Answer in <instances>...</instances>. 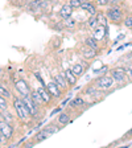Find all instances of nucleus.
Here are the masks:
<instances>
[{"instance_id":"f257e3e1","label":"nucleus","mask_w":132,"mask_h":148,"mask_svg":"<svg viewBox=\"0 0 132 148\" xmlns=\"http://www.w3.org/2000/svg\"><path fill=\"white\" fill-rule=\"evenodd\" d=\"M11 101H12V108L15 111L16 118H17L18 122L23 124L31 123V120L33 119V116H32L28 106L25 105V102L21 99V97H13Z\"/></svg>"},{"instance_id":"f03ea898","label":"nucleus","mask_w":132,"mask_h":148,"mask_svg":"<svg viewBox=\"0 0 132 148\" xmlns=\"http://www.w3.org/2000/svg\"><path fill=\"white\" fill-rule=\"evenodd\" d=\"M92 83L98 87L101 91H103L106 95H108L110 92L115 91L118 89V85L115 82V79L112 78L110 73L102 74V75H96V78L92 81Z\"/></svg>"},{"instance_id":"7ed1b4c3","label":"nucleus","mask_w":132,"mask_h":148,"mask_svg":"<svg viewBox=\"0 0 132 148\" xmlns=\"http://www.w3.org/2000/svg\"><path fill=\"white\" fill-rule=\"evenodd\" d=\"M105 13H106V16H107V18H108V23L115 24V25L122 24L124 16L127 15L126 9L120 5V4H116V5H110L105 11Z\"/></svg>"},{"instance_id":"20e7f679","label":"nucleus","mask_w":132,"mask_h":148,"mask_svg":"<svg viewBox=\"0 0 132 148\" xmlns=\"http://www.w3.org/2000/svg\"><path fill=\"white\" fill-rule=\"evenodd\" d=\"M108 73L112 75V78L115 79L118 85V89L119 87H124L127 86L131 81H129L128 75H127V71H126V68L124 66H114V68H111Z\"/></svg>"},{"instance_id":"39448f33","label":"nucleus","mask_w":132,"mask_h":148,"mask_svg":"<svg viewBox=\"0 0 132 148\" xmlns=\"http://www.w3.org/2000/svg\"><path fill=\"white\" fill-rule=\"evenodd\" d=\"M92 105H94V103L86 102V99H85L83 95H77V97H73V98H71V101L69 102L68 106H69V108H71L73 111H77L78 114H81V112H83L89 106H92Z\"/></svg>"},{"instance_id":"423d86ee","label":"nucleus","mask_w":132,"mask_h":148,"mask_svg":"<svg viewBox=\"0 0 132 148\" xmlns=\"http://www.w3.org/2000/svg\"><path fill=\"white\" fill-rule=\"evenodd\" d=\"M13 86H15L16 91H17L18 97H27L31 94V85L25 78L18 77L13 81Z\"/></svg>"},{"instance_id":"0eeeda50","label":"nucleus","mask_w":132,"mask_h":148,"mask_svg":"<svg viewBox=\"0 0 132 148\" xmlns=\"http://www.w3.org/2000/svg\"><path fill=\"white\" fill-rule=\"evenodd\" d=\"M0 132L3 134L7 139H8V142H11L15 136V128H13V124L7 122L4 119H0Z\"/></svg>"},{"instance_id":"6e6552de","label":"nucleus","mask_w":132,"mask_h":148,"mask_svg":"<svg viewBox=\"0 0 132 148\" xmlns=\"http://www.w3.org/2000/svg\"><path fill=\"white\" fill-rule=\"evenodd\" d=\"M46 89H48V91L52 94V97H53V99H54V101H60V99L64 97V92L65 91L53 79H50L49 82L46 83Z\"/></svg>"},{"instance_id":"1a4fd4ad","label":"nucleus","mask_w":132,"mask_h":148,"mask_svg":"<svg viewBox=\"0 0 132 148\" xmlns=\"http://www.w3.org/2000/svg\"><path fill=\"white\" fill-rule=\"evenodd\" d=\"M71 112H73V110L69 108V107H68V110H62L61 112L58 114V116H57L55 122H57L60 126H62V127L68 126L69 123L73 122V115H71Z\"/></svg>"},{"instance_id":"9d476101","label":"nucleus","mask_w":132,"mask_h":148,"mask_svg":"<svg viewBox=\"0 0 132 148\" xmlns=\"http://www.w3.org/2000/svg\"><path fill=\"white\" fill-rule=\"evenodd\" d=\"M52 79L54 81V82L57 83V85H58V86L61 87V89L64 90L65 92L70 90V87H69L68 82H66V79H65L64 71H55V73H53V74H52Z\"/></svg>"},{"instance_id":"9b49d317","label":"nucleus","mask_w":132,"mask_h":148,"mask_svg":"<svg viewBox=\"0 0 132 148\" xmlns=\"http://www.w3.org/2000/svg\"><path fill=\"white\" fill-rule=\"evenodd\" d=\"M98 8L99 7L95 4L94 0H87V1L82 3V5H81V9H82L83 12H86L89 16H95L99 11Z\"/></svg>"},{"instance_id":"f8f14e48","label":"nucleus","mask_w":132,"mask_h":148,"mask_svg":"<svg viewBox=\"0 0 132 148\" xmlns=\"http://www.w3.org/2000/svg\"><path fill=\"white\" fill-rule=\"evenodd\" d=\"M81 56L83 57V60L85 61H92V60H95L96 57H98V52L94 49H91V48H89V46H86L85 44L82 45V48H81Z\"/></svg>"},{"instance_id":"ddd939ff","label":"nucleus","mask_w":132,"mask_h":148,"mask_svg":"<svg viewBox=\"0 0 132 148\" xmlns=\"http://www.w3.org/2000/svg\"><path fill=\"white\" fill-rule=\"evenodd\" d=\"M87 68H89V65L85 64V61H82V62L78 61V62H75V64L71 65L70 69H71V71H73V73L75 74L78 78H81V77H83V75H85Z\"/></svg>"},{"instance_id":"4468645a","label":"nucleus","mask_w":132,"mask_h":148,"mask_svg":"<svg viewBox=\"0 0 132 148\" xmlns=\"http://www.w3.org/2000/svg\"><path fill=\"white\" fill-rule=\"evenodd\" d=\"M73 13H74V8L69 4V1H65L58 11V16L62 20H64V18H68V17H71Z\"/></svg>"},{"instance_id":"2eb2a0df","label":"nucleus","mask_w":132,"mask_h":148,"mask_svg":"<svg viewBox=\"0 0 132 148\" xmlns=\"http://www.w3.org/2000/svg\"><path fill=\"white\" fill-rule=\"evenodd\" d=\"M83 44L86 46H89V48H91V49L96 50V52L99 53V50H101V46H99V40L96 38L95 36H90V34H87L85 38H83Z\"/></svg>"},{"instance_id":"dca6fc26","label":"nucleus","mask_w":132,"mask_h":148,"mask_svg":"<svg viewBox=\"0 0 132 148\" xmlns=\"http://www.w3.org/2000/svg\"><path fill=\"white\" fill-rule=\"evenodd\" d=\"M64 75H65V79H66V82H68V85H69L70 89H73V87L78 83V79H79V78L71 71V69H66V70H64Z\"/></svg>"},{"instance_id":"f3484780","label":"nucleus","mask_w":132,"mask_h":148,"mask_svg":"<svg viewBox=\"0 0 132 148\" xmlns=\"http://www.w3.org/2000/svg\"><path fill=\"white\" fill-rule=\"evenodd\" d=\"M37 89V91L41 94V97H42V99H44V102L46 103V106H49L52 102H54V99H53V97H52V94H50L49 91H48V89H46V86H38V87H36Z\"/></svg>"},{"instance_id":"a211bd4d","label":"nucleus","mask_w":132,"mask_h":148,"mask_svg":"<svg viewBox=\"0 0 132 148\" xmlns=\"http://www.w3.org/2000/svg\"><path fill=\"white\" fill-rule=\"evenodd\" d=\"M31 98H32V101L36 103L38 107H41V108H44V107H46V103L44 102V99H42V97H41V94L38 91H37V89H32L31 90Z\"/></svg>"},{"instance_id":"6ab92c4d","label":"nucleus","mask_w":132,"mask_h":148,"mask_svg":"<svg viewBox=\"0 0 132 148\" xmlns=\"http://www.w3.org/2000/svg\"><path fill=\"white\" fill-rule=\"evenodd\" d=\"M50 138V135L48 132H46L44 128H40L38 131H37L36 134H34V136L32 139L34 140V143L36 144H40V143H42V142H45L46 139H49Z\"/></svg>"},{"instance_id":"aec40b11","label":"nucleus","mask_w":132,"mask_h":148,"mask_svg":"<svg viewBox=\"0 0 132 148\" xmlns=\"http://www.w3.org/2000/svg\"><path fill=\"white\" fill-rule=\"evenodd\" d=\"M42 128L45 130V131H46L48 134H49L50 136H52V135H54V134H57L58 131H61V130L64 128V127L60 126V124L54 120V122H52V123H49V124H46V126H44Z\"/></svg>"},{"instance_id":"412c9836","label":"nucleus","mask_w":132,"mask_h":148,"mask_svg":"<svg viewBox=\"0 0 132 148\" xmlns=\"http://www.w3.org/2000/svg\"><path fill=\"white\" fill-rule=\"evenodd\" d=\"M0 95L9 99V101L13 98V94H12V91H11V89H9L7 85H4V82H1V81H0Z\"/></svg>"},{"instance_id":"4be33fe9","label":"nucleus","mask_w":132,"mask_h":148,"mask_svg":"<svg viewBox=\"0 0 132 148\" xmlns=\"http://www.w3.org/2000/svg\"><path fill=\"white\" fill-rule=\"evenodd\" d=\"M0 116H1V119H4V120H7V122H9V123H15V120L17 119L16 118V114H12L11 111H9V108L8 110H1L0 111Z\"/></svg>"},{"instance_id":"5701e85b","label":"nucleus","mask_w":132,"mask_h":148,"mask_svg":"<svg viewBox=\"0 0 132 148\" xmlns=\"http://www.w3.org/2000/svg\"><path fill=\"white\" fill-rule=\"evenodd\" d=\"M62 23H64L65 29H75V28H77V25H78L77 20H74L73 17L64 18V20H62Z\"/></svg>"},{"instance_id":"b1692460","label":"nucleus","mask_w":132,"mask_h":148,"mask_svg":"<svg viewBox=\"0 0 132 148\" xmlns=\"http://www.w3.org/2000/svg\"><path fill=\"white\" fill-rule=\"evenodd\" d=\"M122 25H123L124 28H127V29H131L132 31V13H127V15L124 16L123 21H122Z\"/></svg>"},{"instance_id":"393cba45","label":"nucleus","mask_w":132,"mask_h":148,"mask_svg":"<svg viewBox=\"0 0 132 148\" xmlns=\"http://www.w3.org/2000/svg\"><path fill=\"white\" fill-rule=\"evenodd\" d=\"M86 24H87V27H89L90 29H92V31H94V29L98 27V18H96V15L95 16H89Z\"/></svg>"},{"instance_id":"a878e982","label":"nucleus","mask_w":132,"mask_h":148,"mask_svg":"<svg viewBox=\"0 0 132 148\" xmlns=\"http://www.w3.org/2000/svg\"><path fill=\"white\" fill-rule=\"evenodd\" d=\"M11 107V105H9V99L4 98V97L0 95V111L1 110H8V108Z\"/></svg>"},{"instance_id":"bb28decb","label":"nucleus","mask_w":132,"mask_h":148,"mask_svg":"<svg viewBox=\"0 0 132 148\" xmlns=\"http://www.w3.org/2000/svg\"><path fill=\"white\" fill-rule=\"evenodd\" d=\"M69 4H70L74 9H81L82 1H81V0H69Z\"/></svg>"},{"instance_id":"cd10ccee","label":"nucleus","mask_w":132,"mask_h":148,"mask_svg":"<svg viewBox=\"0 0 132 148\" xmlns=\"http://www.w3.org/2000/svg\"><path fill=\"white\" fill-rule=\"evenodd\" d=\"M110 71V68H108V65H103L99 70H96L95 71V74L96 75H102V74H106V73H108Z\"/></svg>"},{"instance_id":"c85d7f7f","label":"nucleus","mask_w":132,"mask_h":148,"mask_svg":"<svg viewBox=\"0 0 132 148\" xmlns=\"http://www.w3.org/2000/svg\"><path fill=\"white\" fill-rule=\"evenodd\" d=\"M53 40L55 41V42H53V50H57L61 46V44H62V38L61 37H54Z\"/></svg>"},{"instance_id":"c756f323","label":"nucleus","mask_w":132,"mask_h":148,"mask_svg":"<svg viewBox=\"0 0 132 148\" xmlns=\"http://www.w3.org/2000/svg\"><path fill=\"white\" fill-rule=\"evenodd\" d=\"M95 4L101 8V7H108L110 5V0H94Z\"/></svg>"},{"instance_id":"7c9ffc66","label":"nucleus","mask_w":132,"mask_h":148,"mask_svg":"<svg viewBox=\"0 0 132 148\" xmlns=\"http://www.w3.org/2000/svg\"><path fill=\"white\" fill-rule=\"evenodd\" d=\"M124 68H126V71H127V75H128L129 81H132V64H126L124 65Z\"/></svg>"},{"instance_id":"2f4dec72","label":"nucleus","mask_w":132,"mask_h":148,"mask_svg":"<svg viewBox=\"0 0 132 148\" xmlns=\"http://www.w3.org/2000/svg\"><path fill=\"white\" fill-rule=\"evenodd\" d=\"M132 139V128L131 130H128L126 134H124V138L120 140V142H126V140H131Z\"/></svg>"},{"instance_id":"473e14b6","label":"nucleus","mask_w":132,"mask_h":148,"mask_svg":"<svg viewBox=\"0 0 132 148\" xmlns=\"http://www.w3.org/2000/svg\"><path fill=\"white\" fill-rule=\"evenodd\" d=\"M71 98H73V95H71V92H70V95H69V97H66V98H65L64 101L61 102V105H60V106H62V107L65 108V107H66V106H68V103H69V102L71 101Z\"/></svg>"},{"instance_id":"72a5a7b5","label":"nucleus","mask_w":132,"mask_h":148,"mask_svg":"<svg viewBox=\"0 0 132 148\" xmlns=\"http://www.w3.org/2000/svg\"><path fill=\"white\" fill-rule=\"evenodd\" d=\"M9 142H8V139L5 138V136L3 135V134L0 132V145H8Z\"/></svg>"},{"instance_id":"f704fd0d","label":"nucleus","mask_w":132,"mask_h":148,"mask_svg":"<svg viewBox=\"0 0 132 148\" xmlns=\"http://www.w3.org/2000/svg\"><path fill=\"white\" fill-rule=\"evenodd\" d=\"M62 110H64V107H62V106H58V107H55L54 110H53L52 112H50V115H49V116H54V115L60 114V112H61Z\"/></svg>"},{"instance_id":"c9c22d12","label":"nucleus","mask_w":132,"mask_h":148,"mask_svg":"<svg viewBox=\"0 0 132 148\" xmlns=\"http://www.w3.org/2000/svg\"><path fill=\"white\" fill-rule=\"evenodd\" d=\"M34 145H36V143H34L33 139H31V140H28V142L24 143V147H28V148H32V147H34Z\"/></svg>"},{"instance_id":"e433bc0d","label":"nucleus","mask_w":132,"mask_h":148,"mask_svg":"<svg viewBox=\"0 0 132 148\" xmlns=\"http://www.w3.org/2000/svg\"><path fill=\"white\" fill-rule=\"evenodd\" d=\"M124 37H126V34H123V33H122V34H119V36H118L116 38H115V40H114V45H118V44H119V41H120V40H123Z\"/></svg>"},{"instance_id":"4c0bfd02","label":"nucleus","mask_w":132,"mask_h":148,"mask_svg":"<svg viewBox=\"0 0 132 148\" xmlns=\"http://www.w3.org/2000/svg\"><path fill=\"white\" fill-rule=\"evenodd\" d=\"M123 0H110V5H116V4H120Z\"/></svg>"},{"instance_id":"58836bf2","label":"nucleus","mask_w":132,"mask_h":148,"mask_svg":"<svg viewBox=\"0 0 132 148\" xmlns=\"http://www.w3.org/2000/svg\"><path fill=\"white\" fill-rule=\"evenodd\" d=\"M124 48H126V45H122V46H118V52H123L124 50Z\"/></svg>"},{"instance_id":"ea45409f","label":"nucleus","mask_w":132,"mask_h":148,"mask_svg":"<svg viewBox=\"0 0 132 148\" xmlns=\"http://www.w3.org/2000/svg\"><path fill=\"white\" fill-rule=\"evenodd\" d=\"M1 74H3V69L0 68V77H1Z\"/></svg>"},{"instance_id":"a19ab883","label":"nucleus","mask_w":132,"mask_h":148,"mask_svg":"<svg viewBox=\"0 0 132 148\" xmlns=\"http://www.w3.org/2000/svg\"><path fill=\"white\" fill-rule=\"evenodd\" d=\"M129 62H131V64H132V57H131V60H129Z\"/></svg>"},{"instance_id":"79ce46f5","label":"nucleus","mask_w":132,"mask_h":148,"mask_svg":"<svg viewBox=\"0 0 132 148\" xmlns=\"http://www.w3.org/2000/svg\"><path fill=\"white\" fill-rule=\"evenodd\" d=\"M64 1H69V0H64Z\"/></svg>"}]
</instances>
